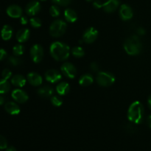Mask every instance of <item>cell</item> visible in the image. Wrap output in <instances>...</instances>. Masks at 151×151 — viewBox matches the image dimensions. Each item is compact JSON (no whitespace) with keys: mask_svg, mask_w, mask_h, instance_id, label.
Here are the masks:
<instances>
[{"mask_svg":"<svg viewBox=\"0 0 151 151\" xmlns=\"http://www.w3.org/2000/svg\"><path fill=\"white\" fill-rule=\"evenodd\" d=\"M50 51L52 57L58 61L66 60L70 54V49L69 46L60 41L53 42L50 46Z\"/></svg>","mask_w":151,"mask_h":151,"instance_id":"cell-1","label":"cell"},{"mask_svg":"<svg viewBox=\"0 0 151 151\" xmlns=\"http://www.w3.org/2000/svg\"><path fill=\"white\" fill-rule=\"evenodd\" d=\"M144 117V107L139 101H135L130 106L128 111V119L131 122L139 124Z\"/></svg>","mask_w":151,"mask_h":151,"instance_id":"cell-2","label":"cell"},{"mask_svg":"<svg viewBox=\"0 0 151 151\" xmlns=\"http://www.w3.org/2000/svg\"><path fill=\"white\" fill-rule=\"evenodd\" d=\"M124 49L130 55H137L141 52L142 44L137 35H132L125 41Z\"/></svg>","mask_w":151,"mask_h":151,"instance_id":"cell-3","label":"cell"},{"mask_svg":"<svg viewBox=\"0 0 151 151\" xmlns=\"http://www.w3.org/2000/svg\"><path fill=\"white\" fill-rule=\"evenodd\" d=\"M66 28L67 25L64 21L61 19H57L50 25V33L52 37L58 38L63 35V33L66 32Z\"/></svg>","mask_w":151,"mask_h":151,"instance_id":"cell-4","label":"cell"},{"mask_svg":"<svg viewBox=\"0 0 151 151\" xmlns=\"http://www.w3.org/2000/svg\"><path fill=\"white\" fill-rule=\"evenodd\" d=\"M114 76L110 72H100L97 74V82L101 86H110L114 83Z\"/></svg>","mask_w":151,"mask_h":151,"instance_id":"cell-5","label":"cell"},{"mask_svg":"<svg viewBox=\"0 0 151 151\" xmlns=\"http://www.w3.org/2000/svg\"><path fill=\"white\" fill-rule=\"evenodd\" d=\"M30 56L32 61L39 63L44 57V50L39 44H34L30 49Z\"/></svg>","mask_w":151,"mask_h":151,"instance_id":"cell-6","label":"cell"},{"mask_svg":"<svg viewBox=\"0 0 151 151\" xmlns=\"http://www.w3.org/2000/svg\"><path fill=\"white\" fill-rule=\"evenodd\" d=\"M63 75L69 79H73L76 75L77 70L75 66L71 63H64L60 67Z\"/></svg>","mask_w":151,"mask_h":151,"instance_id":"cell-7","label":"cell"},{"mask_svg":"<svg viewBox=\"0 0 151 151\" xmlns=\"http://www.w3.org/2000/svg\"><path fill=\"white\" fill-rule=\"evenodd\" d=\"M98 36V31L94 27H89L84 32L83 35V41L86 44H91L97 39Z\"/></svg>","mask_w":151,"mask_h":151,"instance_id":"cell-8","label":"cell"},{"mask_svg":"<svg viewBox=\"0 0 151 151\" xmlns=\"http://www.w3.org/2000/svg\"><path fill=\"white\" fill-rule=\"evenodd\" d=\"M11 95L13 100L19 103H24L28 100V95L27 93L19 88L13 90Z\"/></svg>","mask_w":151,"mask_h":151,"instance_id":"cell-9","label":"cell"},{"mask_svg":"<svg viewBox=\"0 0 151 151\" xmlns=\"http://www.w3.org/2000/svg\"><path fill=\"white\" fill-rule=\"evenodd\" d=\"M133 10L128 4H122L119 9V16L123 21H128L133 17Z\"/></svg>","mask_w":151,"mask_h":151,"instance_id":"cell-10","label":"cell"},{"mask_svg":"<svg viewBox=\"0 0 151 151\" xmlns=\"http://www.w3.org/2000/svg\"><path fill=\"white\" fill-rule=\"evenodd\" d=\"M45 78L50 83H55L61 80L62 75L55 69H50L45 73Z\"/></svg>","mask_w":151,"mask_h":151,"instance_id":"cell-11","label":"cell"},{"mask_svg":"<svg viewBox=\"0 0 151 151\" xmlns=\"http://www.w3.org/2000/svg\"><path fill=\"white\" fill-rule=\"evenodd\" d=\"M41 10V4L37 1H32L27 4L26 6V13L29 16H35Z\"/></svg>","mask_w":151,"mask_h":151,"instance_id":"cell-12","label":"cell"},{"mask_svg":"<svg viewBox=\"0 0 151 151\" xmlns=\"http://www.w3.org/2000/svg\"><path fill=\"white\" fill-rule=\"evenodd\" d=\"M119 0H108L103 4V8L106 13H113L119 7Z\"/></svg>","mask_w":151,"mask_h":151,"instance_id":"cell-13","label":"cell"},{"mask_svg":"<svg viewBox=\"0 0 151 151\" xmlns=\"http://www.w3.org/2000/svg\"><path fill=\"white\" fill-rule=\"evenodd\" d=\"M7 14L11 18H19L22 15V9L19 6L13 4L7 8Z\"/></svg>","mask_w":151,"mask_h":151,"instance_id":"cell-14","label":"cell"},{"mask_svg":"<svg viewBox=\"0 0 151 151\" xmlns=\"http://www.w3.org/2000/svg\"><path fill=\"white\" fill-rule=\"evenodd\" d=\"M27 80L29 83L34 86H38L42 83L43 79L39 74L36 72H30L27 75Z\"/></svg>","mask_w":151,"mask_h":151,"instance_id":"cell-15","label":"cell"},{"mask_svg":"<svg viewBox=\"0 0 151 151\" xmlns=\"http://www.w3.org/2000/svg\"><path fill=\"white\" fill-rule=\"evenodd\" d=\"M4 109L11 115H17L20 113V108L14 102H7L4 105Z\"/></svg>","mask_w":151,"mask_h":151,"instance_id":"cell-16","label":"cell"},{"mask_svg":"<svg viewBox=\"0 0 151 151\" xmlns=\"http://www.w3.org/2000/svg\"><path fill=\"white\" fill-rule=\"evenodd\" d=\"M53 94V88L50 86H44L41 88H38V94L43 98L50 97Z\"/></svg>","mask_w":151,"mask_h":151,"instance_id":"cell-17","label":"cell"},{"mask_svg":"<svg viewBox=\"0 0 151 151\" xmlns=\"http://www.w3.org/2000/svg\"><path fill=\"white\" fill-rule=\"evenodd\" d=\"M29 38V30L26 28L19 29L16 33V39L19 42L24 43Z\"/></svg>","mask_w":151,"mask_h":151,"instance_id":"cell-18","label":"cell"},{"mask_svg":"<svg viewBox=\"0 0 151 151\" xmlns=\"http://www.w3.org/2000/svg\"><path fill=\"white\" fill-rule=\"evenodd\" d=\"M64 17L66 21H67L68 22L73 23V22H76L78 19V15L74 10L71 8H67L64 11Z\"/></svg>","mask_w":151,"mask_h":151,"instance_id":"cell-19","label":"cell"},{"mask_svg":"<svg viewBox=\"0 0 151 151\" xmlns=\"http://www.w3.org/2000/svg\"><path fill=\"white\" fill-rule=\"evenodd\" d=\"M11 83L16 87H23L26 84V79L21 75H16L11 78Z\"/></svg>","mask_w":151,"mask_h":151,"instance_id":"cell-20","label":"cell"},{"mask_svg":"<svg viewBox=\"0 0 151 151\" xmlns=\"http://www.w3.org/2000/svg\"><path fill=\"white\" fill-rule=\"evenodd\" d=\"M1 38L4 41H8L13 35V29L10 25H4L1 31Z\"/></svg>","mask_w":151,"mask_h":151,"instance_id":"cell-21","label":"cell"},{"mask_svg":"<svg viewBox=\"0 0 151 151\" xmlns=\"http://www.w3.org/2000/svg\"><path fill=\"white\" fill-rule=\"evenodd\" d=\"M70 89L69 83L66 82H61L58 83L56 86V91L59 95H65L67 94Z\"/></svg>","mask_w":151,"mask_h":151,"instance_id":"cell-22","label":"cell"},{"mask_svg":"<svg viewBox=\"0 0 151 151\" xmlns=\"http://www.w3.org/2000/svg\"><path fill=\"white\" fill-rule=\"evenodd\" d=\"M93 81H94V78H93L92 75H91L90 74H86L81 77L79 80V83L82 86H88L92 83Z\"/></svg>","mask_w":151,"mask_h":151,"instance_id":"cell-23","label":"cell"},{"mask_svg":"<svg viewBox=\"0 0 151 151\" xmlns=\"http://www.w3.org/2000/svg\"><path fill=\"white\" fill-rule=\"evenodd\" d=\"M10 89V85L7 80L0 81V94H6Z\"/></svg>","mask_w":151,"mask_h":151,"instance_id":"cell-24","label":"cell"},{"mask_svg":"<svg viewBox=\"0 0 151 151\" xmlns=\"http://www.w3.org/2000/svg\"><path fill=\"white\" fill-rule=\"evenodd\" d=\"M72 53L75 57L81 58L85 55L83 49L81 47H75L72 50Z\"/></svg>","mask_w":151,"mask_h":151,"instance_id":"cell-25","label":"cell"},{"mask_svg":"<svg viewBox=\"0 0 151 151\" xmlns=\"http://www.w3.org/2000/svg\"><path fill=\"white\" fill-rule=\"evenodd\" d=\"M8 63L11 66H17L22 64V61L19 58H18V56H10L8 58Z\"/></svg>","mask_w":151,"mask_h":151,"instance_id":"cell-26","label":"cell"},{"mask_svg":"<svg viewBox=\"0 0 151 151\" xmlns=\"http://www.w3.org/2000/svg\"><path fill=\"white\" fill-rule=\"evenodd\" d=\"M24 52V47L21 44H17L13 48V52L15 56H21Z\"/></svg>","mask_w":151,"mask_h":151,"instance_id":"cell-27","label":"cell"},{"mask_svg":"<svg viewBox=\"0 0 151 151\" xmlns=\"http://www.w3.org/2000/svg\"><path fill=\"white\" fill-rule=\"evenodd\" d=\"M51 102L53 106H57V107H59V106H60L63 104L62 98H60V97H58V96H53L51 98Z\"/></svg>","mask_w":151,"mask_h":151,"instance_id":"cell-28","label":"cell"},{"mask_svg":"<svg viewBox=\"0 0 151 151\" xmlns=\"http://www.w3.org/2000/svg\"><path fill=\"white\" fill-rule=\"evenodd\" d=\"M50 13L52 17H57L60 15V10H59L58 7L56 5H52L50 7Z\"/></svg>","mask_w":151,"mask_h":151,"instance_id":"cell-29","label":"cell"},{"mask_svg":"<svg viewBox=\"0 0 151 151\" xmlns=\"http://www.w3.org/2000/svg\"><path fill=\"white\" fill-rule=\"evenodd\" d=\"M29 22H30L31 26L35 28H38L41 26V21L38 18H32V19H30V20H29Z\"/></svg>","mask_w":151,"mask_h":151,"instance_id":"cell-30","label":"cell"},{"mask_svg":"<svg viewBox=\"0 0 151 151\" xmlns=\"http://www.w3.org/2000/svg\"><path fill=\"white\" fill-rule=\"evenodd\" d=\"M7 147V139L3 136L0 135V150H4Z\"/></svg>","mask_w":151,"mask_h":151,"instance_id":"cell-31","label":"cell"},{"mask_svg":"<svg viewBox=\"0 0 151 151\" xmlns=\"http://www.w3.org/2000/svg\"><path fill=\"white\" fill-rule=\"evenodd\" d=\"M55 4L60 6H67L72 0H52Z\"/></svg>","mask_w":151,"mask_h":151,"instance_id":"cell-32","label":"cell"},{"mask_svg":"<svg viewBox=\"0 0 151 151\" xmlns=\"http://www.w3.org/2000/svg\"><path fill=\"white\" fill-rule=\"evenodd\" d=\"M11 75H12L11 71L8 69H4V70L2 71V72H1V76H2V78H4V80H8L9 78L11 77Z\"/></svg>","mask_w":151,"mask_h":151,"instance_id":"cell-33","label":"cell"},{"mask_svg":"<svg viewBox=\"0 0 151 151\" xmlns=\"http://www.w3.org/2000/svg\"><path fill=\"white\" fill-rule=\"evenodd\" d=\"M90 69L92 72H96L98 71L99 69V66L97 63H92L91 65H90Z\"/></svg>","mask_w":151,"mask_h":151,"instance_id":"cell-34","label":"cell"},{"mask_svg":"<svg viewBox=\"0 0 151 151\" xmlns=\"http://www.w3.org/2000/svg\"><path fill=\"white\" fill-rule=\"evenodd\" d=\"M103 4L100 1H95L94 3H93V6L95 7L96 9H100L101 7H103Z\"/></svg>","mask_w":151,"mask_h":151,"instance_id":"cell-35","label":"cell"},{"mask_svg":"<svg viewBox=\"0 0 151 151\" xmlns=\"http://www.w3.org/2000/svg\"><path fill=\"white\" fill-rule=\"evenodd\" d=\"M6 56H7V52H6L5 50H3V49H0V60L5 58Z\"/></svg>","mask_w":151,"mask_h":151,"instance_id":"cell-36","label":"cell"},{"mask_svg":"<svg viewBox=\"0 0 151 151\" xmlns=\"http://www.w3.org/2000/svg\"><path fill=\"white\" fill-rule=\"evenodd\" d=\"M137 34H139V35H145V30L144 28L139 27L138 29H137Z\"/></svg>","mask_w":151,"mask_h":151,"instance_id":"cell-37","label":"cell"},{"mask_svg":"<svg viewBox=\"0 0 151 151\" xmlns=\"http://www.w3.org/2000/svg\"><path fill=\"white\" fill-rule=\"evenodd\" d=\"M28 22V19L27 18L25 17V16H22L21 17V23H22V24H27Z\"/></svg>","mask_w":151,"mask_h":151,"instance_id":"cell-38","label":"cell"},{"mask_svg":"<svg viewBox=\"0 0 151 151\" xmlns=\"http://www.w3.org/2000/svg\"><path fill=\"white\" fill-rule=\"evenodd\" d=\"M147 125L149 126V128H151V115H150V116L147 117Z\"/></svg>","mask_w":151,"mask_h":151,"instance_id":"cell-39","label":"cell"},{"mask_svg":"<svg viewBox=\"0 0 151 151\" xmlns=\"http://www.w3.org/2000/svg\"><path fill=\"white\" fill-rule=\"evenodd\" d=\"M6 151H17V150H16V149L14 147H13V146H10V147H8L6 148Z\"/></svg>","mask_w":151,"mask_h":151,"instance_id":"cell-40","label":"cell"},{"mask_svg":"<svg viewBox=\"0 0 151 151\" xmlns=\"http://www.w3.org/2000/svg\"><path fill=\"white\" fill-rule=\"evenodd\" d=\"M4 98L2 97V96L0 95V106L4 104Z\"/></svg>","mask_w":151,"mask_h":151,"instance_id":"cell-41","label":"cell"},{"mask_svg":"<svg viewBox=\"0 0 151 151\" xmlns=\"http://www.w3.org/2000/svg\"><path fill=\"white\" fill-rule=\"evenodd\" d=\"M147 103H148L149 107H150V109H151V95H150V97H148V100H147Z\"/></svg>","mask_w":151,"mask_h":151,"instance_id":"cell-42","label":"cell"},{"mask_svg":"<svg viewBox=\"0 0 151 151\" xmlns=\"http://www.w3.org/2000/svg\"><path fill=\"white\" fill-rule=\"evenodd\" d=\"M87 1H93V0H86Z\"/></svg>","mask_w":151,"mask_h":151,"instance_id":"cell-43","label":"cell"},{"mask_svg":"<svg viewBox=\"0 0 151 151\" xmlns=\"http://www.w3.org/2000/svg\"><path fill=\"white\" fill-rule=\"evenodd\" d=\"M41 1H46V0H41Z\"/></svg>","mask_w":151,"mask_h":151,"instance_id":"cell-44","label":"cell"}]
</instances>
